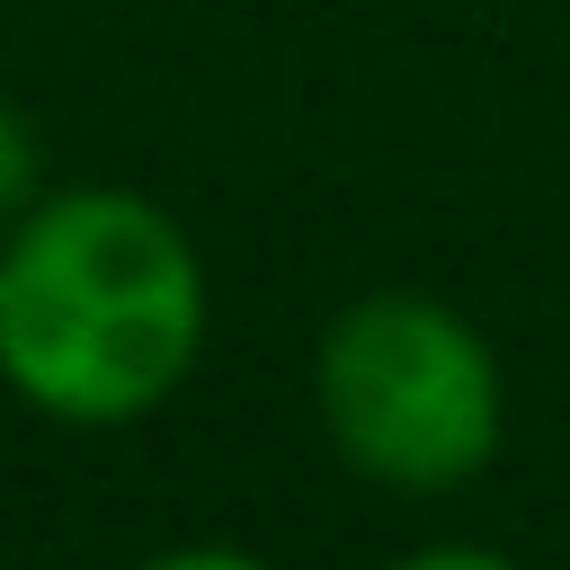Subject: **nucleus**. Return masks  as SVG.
<instances>
[{"mask_svg":"<svg viewBox=\"0 0 570 570\" xmlns=\"http://www.w3.org/2000/svg\"><path fill=\"white\" fill-rule=\"evenodd\" d=\"M312 401L330 445L383 490H454L499 454L508 383L490 338L436 294H365L321 330Z\"/></svg>","mask_w":570,"mask_h":570,"instance_id":"obj_2","label":"nucleus"},{"mask_svg":"<svg viewBox=\"0 0 570 570\" xmlns=\"http://www.w3.org/2000/svg\"><path fill=\"white\" fill-rule=\"evenodd\" d=\"M392 570H525V561H508V552H490V543H428V552H410V561H392Z\"/></svg>","mask_w":570,"mask_h":570,"instance_id":"obj_5","label":"nucleus"},{"mask_svg":"<svg viewBox=\"0 0 570 570\" xmlns=\"http://www.w3.org/2000/svg\"><path fill=\"white\" fill-rule=\"evenodd\" d=\"M45 196V151H36V125L0 98V232Z\"/></svg>","mask_w":570,"mask_h":570,"instance_id":"obj_3","label":"nucleus"},{"mask_svg":"<svg viewBox=\"0 0 570 570\" xmlns=\"http://www.w3.org/2000/svg\"><path fill=\"white\" fill-rule=\"evenodd\" d=\"M134 570H276V561H258V552H240V543H178V552H151V561H134Z\"/></svg>","mask_w":570,"mask_h":570,"instance_id":"obj_4","label":"nucleus"},{"mask_svg":"<svg viewBox=\"0 0 570 570\" xmlns=\"http://www.w3.org/2000/svg\"><path fill=\"white\" fill-rule=\"evenodd\" d=\"M205 347V258L134 187L36 196L0 232V383L62 428L160 410Z\"/></svg>","mask_w":570,"mask_h":570,"instance_id":"obj_1","label":"nucleus"}]
</instances>
